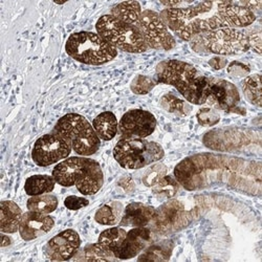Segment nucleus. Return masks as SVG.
Returning <instances> with one entry per match:
<instances>
[{"instance_id":"393cba45","label":"nucleus","mask_w":262,"mask_h":262,"mask_svg":"<svg viewBox=\"0 0 262 262\" xmlns=\"http://www.w3.org/2000/svg\"><path fill=\"white\" fill-rule=\"evenodd\" d=\"M123 213V205L119 202H112L102 206L95 215V221L103 226H114L118 224Z\"/></svg>"},{"instance_id":"7c9ffc66","label":"nucleus","mask_w":262,"mask_h":262,"mask_svg":"<svg viewBox=\"0 0 262 262\" xmlns=\"http://www.w3.org/2000/svg\"><path fill=\"white\" fill-rule=\"evenodd\" d=\"M84 258L87 261H113L118 259L112 251L105 249L99 243L89 245L84 249Z\"/></svg>"},{"instance_id":"ddd939ff","label":"nucleus","mask_w":262,"mask_h":262,"mask_svg":"<svg viewBox=\"0 0 262 262\" xmlns=\"http://www.w3.org/2000/svg\"><path fill=\"white\" fill-rule=\"evenodd\" d=\"M240 96L237 87L229 81L209 78L208 104L225 112H233L239 104Z\"/></svg>"},{"instance_id":"9d476101","label":"nucleus","mask_w":262,"mask_h":262,"mask_svg":"<svg viewBox=\"0 0 262 262\" xmlns=\"http://www.w3.org/2000/svg\"><path fill=\"white\" fill-rule=\"evenodd\" d=\"M138 29L140 30L147 47L151 49L170 51L177 45L176 39L168 31L160 14L155 11L145 10L142 12Z\"/></svg>"},{"instance_id":"2f4dec72","label":"nucleus","mask_w":262,"mask_h":262,"mask_svg":"<svg viewBox=\"0 0 262 262\" xmlns=\"http://www.w3.org/2000/svg\"><path fill=\"white\" fill-rule=\"evenodd\" d=\"M167 173V167L164 164H156L148 168L143 176V184L146 187H154Z\"/></svg>"},{"instance_id":"ea45409f","label":"nucleus","mask_w":262,"mask_h":262,"mask_svg":"<svg viewBox=\"0 0 262 262\" xmlns=\"http://www.w3.org/2000/svg\"><path fill=\"white\" fill-rule=\"evenodd\" d=\"M11 243H12V240H11L10 237H8V236H6V235H4V234L2 235V247H3V248L10 246Z\"/></svg>"},{"instance_id":"423d86ee","label":"nucleus","mask_w":262,"mask_h":262,"mask_svg":"<svg viewBox=\"0 0 262 262\" xmlns=\"http://www.w3.org/2000/svg\"><path fill=\"white\" fill-rule=\"evenodd\" d=\"M192 49L202 53L207 51L221 56L240 55L249 51L248 36L239 30L227 28L194 36Z\"/></svg>"},{"instance_id":"412c9836","label":"nucleus","mask_w":262,"mask_h":262,"mask_svg":"<svg viewBox=\"0 0 262 262\" xmlns=\"http://www.w3.org/2000/svg\"><path fill=\"white\" fill-rule=\"evenodd\" d=\"M93 127L100 140L111 141L117 136L119 124L114 113L104 112L95 118Z\"/></svg>"},{"instance_id":"5701e85b","label":"nucleus","mask_w":262,"mask_h":262,"mask_svg":"<svg viewBox=\"0 0 262 262\" xmlns=\"http://www.w3.org/2000/svg\"><path fill=\"white\" fill-rule=\"evenodd\" d=\"M174 244L172 240H163L161 243L150 245L139 257L140 261H167L172 255Z\"/></svg>"},{"instance_id":"9b49d317","label":"nucleus","mask_w":262,"mask_h":262,"mask_svg":"<svg viewBox=\"0 0 262 262\" xmlns=\"http://www.w3.org/2000/svg\"><path fill=\"white\" fill-rule=\"evenodd\" d=\"M72 152L70 144L60 136L46 135L39 138L33 148L32 159L40 167H48L67 159Z\"/></svg>"},{"instance_id":"b1692460","label":"nucleus","mask_w":262,"mask_h":262,"mask_svg":"<svg viewBox=\"0 0 262 262\" xmlns=\"http://www.w3.org/2000/svg\"><path fill=\"white\" fill-rule=\"evenodd\" d=\"M55 185L56 181L53 177L37 174V176L30 177L26 181L25 191L30 196L41 195L52 192L55 189Z\"/></svg>"},{"instance_id":"4c0bfd02","label":"nucleus","mask_w":262,"mask_h":262,"mask_svg":"<svg viewBox=\"0 0 262 262\" xmlns=\"http://www.w3.org/2000/svg\"><path fill=\"white\" fill-rule=\"evenodd\" d=\"M209 64L214 70H222L227 65V60L221 57H215L209 61Z\"/></svg>"},{"instance_id":"f704fd0d","label":"nucleus","mask_w":262,"mask_h":262,"mask_svg":"<svg viewBox=\"0 0 262 262\" xmlns=\"http://www.w3.org/2000/svg\"><path fill=\"white\" fill-rule=\"evenodd\" d=\"M89 205H90L89 200H86L84 198H79V196H75V195L68 196V198L64 200V206L72 211L80 210L84 207H87Z\"/></svg>"},{"instance_id":"39448f33","label":"nucleus","mask_w":262,"mask_h":262,"mask_svg":"<svg viewBox=\"0 0 262 262\" xmlns=\"http://www.w3.org/2000/svg\"><path fill=\"white\" fill-rule=\"evenodd\" d=\"M65 51L78 62L89 65H101L111 62L118 55V50L99 34L79 32L70 36Z\"/></svg>"},{"instance_id":"e433bc0d","label":"nucleus","mask_w":262,"mask_h":262,"mask_svg":"<svg viewBox=\"0 0 262 262\" xmlns=\"http://www.w3.org/2000/svg\"><path fill=\"white\" fill-rule=\"evenodd\" d=\"M248 41H249V47L252 48L257 54H261V33L256 32L248 36Z\"/></svg>"},{"instance_id":"4468645a","label":"nucleus","mask_w":262,"mask_h":262,"mask_svg":"<svg viewBox=\"0 0 262 262\" xmlns=\"http://www.w3.org/2000/svg\"><path fill=\"white\" fill-rule=\"evenodd\" d=\"M80 246L79 234L74 230H65L50 240L45 252L50 260L65 261L76 255Z\"/></svg>"},{"instance_id":"2eb2a0df","label":"nucleus","mask_w":262,"mask_h":262,"mask_svg":"<svg viewBox=\"0 0 262 262\" xmlns=\"http://www.w3.org/2000/svg\"><path fill=\"white\" fill-rule=\"evenodd\" d=\"M152 242H154V231L145 227L135 228L126 234L123 243L115 252V256L122 260L135 258L150 246Z\"/></svg>"},{"instance_id":"c9c22d12","label":"nucleus","mask_w":262,"mask_h":262,"mask_svg":"<svg viewBox=\"0 0 262 262\" xmlns=\"http://www.w3.org/2000/svg\"><path fill=\"white\" fill-rule=\"evenodd\" d=\"M228 73L233 77H247L250 74V69L242 62L234 61L229 65Z\"/></svg>"},{"instance_id":"f3484780","label":"nucleus","mask_w":262,"mask_h":262,"mask_svg":"<svg viewBox=\"0 0 262 262\" xmlns=\"http://www.w3.org/2000/svg\"><path fill=\"white\" fill-rule=\"evenodd\" d=\"M91 161V159L79 157L64 160L54 168L53 178L62 187H72L76 185V182L89 167Z\"/></svg>"},{"instance_id":"20e7f679","label":"nucleus","mask_w":262,"mask_h":262,"mask_svg":"<svg viewBox=\"0 0 262 262\" xmlns=\"http://www.w3.org/2000/svg\"><path fill=\"white\" fill-rule=\"evenodd\" d=\"M54 134L67 141L77 155L90 157L99 150L101 141L91 123L81 115L62 117L54 128Z\"/></svg>"},{"instance_id":"6e6552de","label":"nucleus","mask_w":262,"mask_h":262,"mask_svg":"<svg viewBox=\"0 0 262 262\" xmlns=\"http://www.w3.org/2000/svg\"><path fill=\"white\" fill-rule=\"evenodd\" d=\"M165 156L162 146L144 139H122L115 149L114 158L125 169H141L162 160Z\"/></svg>"},{"instance_id":"a211bd4d","label":"nucleus","mask_w":262,"mask_h":262,"mask_svg":"<svg viewBox=\"0 0 262 262\" xmlns=\"http://www.w3.org/2000/svg\"><path fill=\"white\" fill-rule=\"evenodd\" d=\"M156 209L151 206H147L141 203L129 204L120 221L121 227H146L154 218Z\"/></svg>"},{"instance_id":"58836bf2","label":"nucleus","mask_w":262,"mask_h":262,"mask_svg":"<svg viewBox=\"0 0 262 262\" xmlns=\"http://www.w3.org/2000/svg\"><path fill=\"white\" fill-rule=\"evenodd\" d=\"M120 186H122L126 191L128 192H131L134 191L135 189V186H134V182L133 180H131L130 177H127V178H123L121 181H120Z\"/></svg>"},{"instance_id":"bb28decb","label":"nucleus","mask_w":262,"mask_h":262,"mask_svg":"<svg viewBox=\"0 0 262 262\" xmlns=\"http://www.w3.org/2000/svg\"><path fill=\"white\" fill-rule=\"evenodd\" d=\"M127 232L122 228H112L103 231L100 236L98 243L105 249L112 251L114 254L119 249L126 237Z\"/></svg>"},{"instance_id":"6ab92c4d","label":"nucleus","mask_w":262,"mask_h":262,"mask_svg":"<svg viewBox=\"0 0 262 262\" xmlns=\"http://www.w3.org/2000/svg\"><path fill=\"white\" fill-rule=\"evenodd\" d=\"M104 183V176L98 162L92 160L89 167L76 182V187L83 195H94L99 192Z\"/></svg>"},{"instance_id":"0eeeda50","label":"nucleus","mask_w":262,"mask_h":262,"mask_svg":"<svg viewBox=\"0 0 262 262\" xmlns=\"http://www.w3.org/2000/svg\"><path fill=\"white\" fill-rule=\"evenodd\" d=\"M98 34L117 50L130 54H141L148 50L137 27L127 25L113 15H103L96 25Z\"/></svg>"},{"instance_id":"72a5a7b5","label":"nucleus","mask_w":262,"mask_h":262,"mask_svg":"<svg viewBox=\"0 0 262 262\" xmlns=\"http://www.w3.org/2000/svg\"><path fill=\"white\" fill-rule=\"evenodd\" d=\"M199 123L205 127H211L216 125L221 121V116L215 109L212 108H202L196 114Z\"/></svg>"},{"instance_id":"dca6fc26","label":"nucleus","mask_w":262,"mask_h":262,"mask_svg":"<svg viewBox=\"0 0 262 262\" xmlns=\"http://www.w3.org/2000/svg\"><path fill=\"white\" fill-rule=\"evenodd\" d=\"M54 226L55 221L53 217L48 214L30 211L25 213L21 218L19 233L23 239L30 242L49 233Z\"/></svg>"},{"instance_id":"7ed1b4c3","label":"nucleus","mask_w":262,"mask_h":262,"mask_svg":"<svg viewBox=\"0 0 262 262\" xmlns=\"http://www.w3.org/2000/svg\"><path fill=\"white\" fill-rule=\"evenodd\" d=\"M158 81L176 87L189 103L203 105L207 102L209 78L187 62L180 60L164 62L161 68L159 67Z\"/></svg>"},{"instance_id":"f8f14e48","label":"nucleus","mask_w":262,"mask_h":262,"mask_svg":"<svg viewBox=\"0 0 262 262\" xmlns=\"http://www.w3.org/2000/svg\"><path fill=\"white\" fill-rule=\"evenodd\" d=\"M157 119L151 113L143 109L127 112L119 124L123 139H145L155 133Z\"/></svg>"},{"instance_id":"aec40b11","label":"nucleus","mask_w":262,"mask_h":262,"mask_svg":"<svg viewBox=\"0 0 262 262\" xmlns=\"http://www.w3.org/2000/svg\"><path fill=\"white\" fill-rule=\"evenodd\" d=\"M0 210V231L3 233L13 234L19 231L23 211L17 204L11 201L2 202Z\"/></svg>"},{"instance_id":"4be33fe9","label":"nucleus","mask_w":262,"mask_h":262,"mask_svg":"<svg viewBox=\"0 0 262 262\" xmlns=\"http://www.w3.org/2000/svg\"><path fill=\"white\" fill-rule=\"evenodd\" d=\"M141 14L142 9L138 2H124L115 6L112 9L111 15L127 25L138 28Z\"/></svg>"},{"instance_id":"f257e3e1","label":"nucleus","mask_w":262,"mask_h":262,"mask_svg":"<svg viewBox=\"0 0 262 262\" xmlns=\"http://www.w3.org/2000/svg\"><path fill=\"white\" fill-rule=\"evenodd\" d=\"M250 164L247 166L245 160L234 157L200 154L183 160L174 169V176L188 191L205 189L225 181L243 190Z\"/></svg>"},{"instance_id":"a878e982","label":"nucleus","mask_w":262,"mask_h":262,"mask_svg":"<svg viewBox=\"0 0 262 262\" xmlns=\"http://www.w3.org/2000/svg\"><path fill=\"white\" fill-rule=\"evenodd\" d=\"M27 207L30 211L42 214H50L57 209L58 199L52 194H41L32 196L28 201Z\"/></svg>"},{"instance_id":"c756f323","label":"nucleus","mask_w":262,"mask_h":262,"mask_svg":"<svg viewBox=\"0 0 262 262\" xmlns=\"http://www.w3.org/2000/svg\"><path fill=\"white\" fill-rule=\"evenodd\" d=\"M179 188L180 184L176 179L165 176L152 187V191H154L156 195L161 196V198L172 199L179 192Z\"/></svg>"},{"instance_id":"f03ea898","label":"nucleus","mask_w":262,"mask_h":262,"mask_svg":"<svg viewBox=\"0 0 262 262\" xmlns=\"http://www.w3.org/2000/svg\"><path fill=\"white\" fill-rule=\"evenodd\" d=\"M160 16L167 28L185 41L206 32L230 28L223 13L222 2H204L185 8L166 9Z\"/></svg>"},{"instance_id":"cd10ccee","label":"nucleus","mask_w":262,"mask_h":262,"mask_svg":"<svg viewBox=\"0 0 262 262\" xmlns=\"http://www.w3.org/2000/svg\"><path fill=\"white\" fill-rule=\"evenodd\" d=\"M243 91L250 103L261 107V76L259 74L249 76L244 80Z\"/></svg>"},{"instance_id":"1a4fd4ad","label":"nucleus","mask_w":262,"mask_h":262,"mask_svg":"<svg viewBox=\"0 0 262 262\" xmlns=\"http://www.w3.org/2000/svg\"><path fill=\"white\" fill-rule=\"evenodd\" d=\"M198 210H187L181 201H169L156 210L155 216L150 222L152 231L157 234L168 235L187 228L196 218Z\"/></svg>"},{"instance_id":"473e14b6","label":"nucleus","mask_w":262,"mask_h":262,"mask_svg":"<svg viewBox=\"0 0 262 262\" xmlns=\"http://www.w3.org/2000/svg\"><path fill=\"white\" fill-rule=\"evenodd\" d=\"M156 86V82L147 76H138L131 82V91L137 95H146Z\"/></svg>"},{"instance_id":"c85d7f7f","label":"nucleus","mask_w":262,"mask_h":262,"mask_svg":"<svg viewBox=\"0 0 262 262\" xmlns=\"http://www.w3.org/2000/svg\"><path fill=\"white\" fill-rule=\"evenodd\" d=\"M161 104L165 111L171 114L187 116L191 112V106L187 102L171 94L165 95L161 100Z\"/></svg>"}]
</instances>
